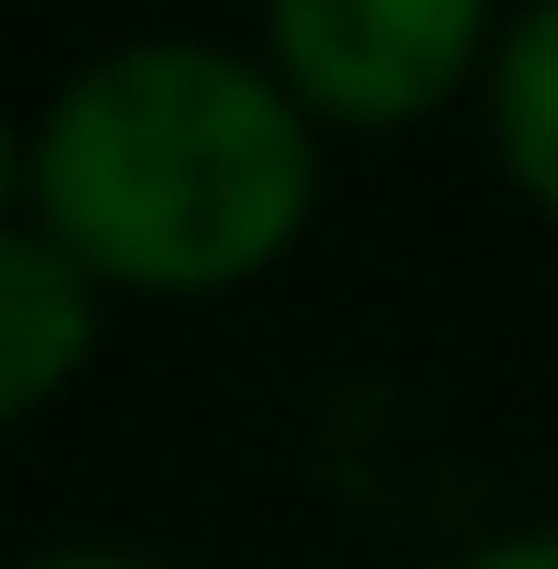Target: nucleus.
Wrapping results in <instances>:
<instances>
[{
	"label": "nucleus",
	"instance_id": "f257e3e1",
	"mask_svg": "<svg viewBox=\"0 0 558 569\" xmlns=\"http://www.w3.org/2000/svg\"><path fill=\"white\" fill-rule=\"evenodd\" d=\"M22 187L88 284L219 296L307 230L318 142L275 67H241L219 44H132L67 77L22 153Z\"/></svg>",
	"mask_w": 558,
	"mask_h": 569
},
{
	"label": "nucleus",
	"instance_id": "f03ea898",
	"mask_svg": "<svg viewBox=\"0 0 558 569\" xmlns=\"http://www.w3.org/2000/svg\"><path fill=\"white\" fill-rule=\"evenodd\" d=\"M482 22L492 0H275V77L296 110L395 132L471 77Z\"/></svg>",
	"mask_w": 558,
	"mask_h": 569
},
{
	"label": "nucleus",
	"instance_id": "7ed1b4c3",
	"mask_svg": "<svg viewBox=\"0 0 558 569\" xmlns=\"http://www.w3.org/2000/svg\"><path fill=\"white\" fill-rule=\"evenodd\" d=\"M99 340V284L44 230H0V427L56 406Z\"/></svg>",
	"mask_w": 558,
	"mask_h": 569
},
{
	"label": "nucleus",
	"instance_id": "20e7f679",
	"mask_svg": "<svg viewBox=\"0 0 558 569\" xmlns=\"http://www.w3.org/2000/svg\"><path fill=\"white\" fill-rule=\"evenodd\" d=\"M492 142H504V176L558 219V0H537L492 56Z\"/></svg>",
	"mask_w": 558,
	"mask_h": 569
},
{
	"label": "nucleus",
	"instance_id": "39448f33",
	"mask_svg": "<svg viewBox=\"0 0 558 569\" xmlns=\"http://www.w3.org/2000/svg\"><path fill=\"white\" fill-rule=\"evenodd\" d=\"M460 569H558V526H537V537H492L482 559H460Z\"/></svg>",
	"mask_w": 558,
	"mask_h": 569
},
{
	"label": "nucleus",
	"instance_id": "423d86ee",
	"mask_svg": "<svg viewBox=\"0 0 558 569\" xmlns=\"http://www.w3.org/2000/svg\"><path fill=\"white\" fill-rule=\"evenodd\" d=\"M33 569H153V559H121V548H56V559H33Z\"/></svg>",
	"mask_w": 558,
	"mask_h": 569
},
{
	"label": "nucleus",
	"instance_id": "0eeeda50",
	"mask_svg": "<svg viewBox=\"0 0 558 569\" xmlns=\"http://www.w3.org/2000/svg\"><path fill=\"white\" fill-rule=\"evenodd\" d=\"M0 209H11V121H0Z\"/></svg>",
	"mask_w": 558,
	"mask_h": 569
}]
</instances>
